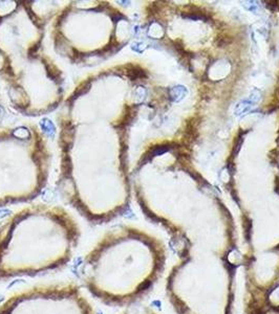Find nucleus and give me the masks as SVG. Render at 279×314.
Instances as JSON below:
<instances>
[{
    "instance_id": "7ed1b4c3",
    "label": "nucleus",
    "mask_w": 279,
    "mask_h": 314,
    "mask_svg": "<svg viewBox=\"0 0 279 314\" xmlns=\"http://www.w3.org/2000/svg\"><path fill=\"white\" fill-rule=\"evenodd\" d=\"M0 314H95L77 284L32 287L14 293L0 304Z\"/></svg>"
},
{
    "instance_id": "f257e3e1",
    "label": "nucleus",
    "mask_w": 279,
    "mask_h": 314,
    "mask_svg": "<svg viewBox=\"0 0 279 314\" xmlns=\"http://www.w3.org/2000/svg\"><path fill=\"white\" fill-rule=\"evenodd\" d=\"M167 252L163 243L134 228L108 232L80 264L83 286L112 307L139 303L163 276Z\"/></svg>"
},
{
    "instance_id": "39448f33",
    "label": "nucleus",
    "mask_w": 279,
    "mask_h": 314,
    "mask_svg": "<svg viewBox=\"0 0 279 314\" xmlns=\"http://www.w3.org/2000/svg\"><path fill=\"white\" fill-rule=\"evenodd\" d=\"M186 94H187V89H186L184 86H175L170 91L171 99L175 100V102H178V100H183Z\"/></svg>"
},
{
    "instance_id": "423d86ee",
    "label": "nucleus",
    "mask_w": 279,
    "mask_h": 314,
    "mask_svg": "<svg viewBox=\"0 0 279 314\" xmlns=\"http://www.w3.org/2000/svg\"><path fill=\"white\" fill-rule=\"evenodd\" d=\"M252 107V103L248 102V100H244V102H240L236 107H235V114L236 115H240L244 112L249 111L250 108Z\"/></svg>"
},
{
    "instance_id": "0eeeda50",
    "label": "nucleus",
    "mask_w": 279,
    "mask_h": 314,
    "mask_svg": "<svg viewBox=\"0 0 279 314\" xmlns=\"http://www.w3.org/2000/svg\"><path fill=\"white\" fill-rule=\"evenodd\" d=\"M168 150H169L168 147H165V146L158 147V148H155L152 151V154H154V155H161V154L165 153V152H167Z\"/></svg>"
},
{
    "instance_id": "20e7f679",
    "label": "nucleus",
    "mask_w": 279,
    "mask_h": 314,
    "mask_svg": "<svg viewBox=\"0 0 279 314\" xmlns=\"http://www.w3.org/2000/svg\"><path fill=\"white\" fill-rule=\"evenodd\" d=\"M120 314H161L156 309L149 305H145V304L136 303L133 305H130Z\"/></svg>"
},
{
    "instance_id": "f03ea898",
    "label": "nucleus",
    "mask_w": 279,
    "mask_h": 314,
    "mask_svg": "<svg viewBox=\"0 0 279 314\" xmlns=\"http://www.w3.org/2000/svg\"><path fill=\"white\" fill-rule=\"evenodd\" d=\"M79 229L64 212L33 208L0 226V281L34 276L66 266Z\"/></svg>"
}]
</instances>
